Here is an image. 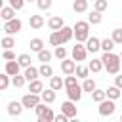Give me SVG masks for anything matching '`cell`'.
<instances>
[{"instance_id": "obj_33", "label": "cell", "mask_w": 122, "mask_h": 122, "mask_svg": "<svg viewBox=\"0 0 122 122\" xmlns=\"http://www.w3.org/2000/svg\"><path fill=\"white\" fill-rule=\"evenodd\" d=\"M95 88H97V86H95V80H92V78H84V82H82V90H84V92L92 93Z\"/></svg>"}, {"instance_id": "obj_2", "label": "cell", "mask_w": 122, "mask_h": 122, "mask_svg": "<svg viewBox=\"0 0 122 122\" xmlns=\"http://www.w3.org/2000/svg\"><path fill=\"white\" fill-rule=\"evenodd\" d=\"M90 21H76L74 23V38H76V42H86L88 38H90Z\"/></svg>"}, {"instance_id": "obj_22", "label": "cell", "mask_w": 122, "mask_h": 122, "mask_svg": "<svg viewBox=\"0 0 122 122\" xmlns=\"http://www.w3.org/2000/svg\"><path fill=\"white\" fill-rule=\"evenodd\" d=\"M38 71H40V76H46V78H51L53 76V69H51L50 63H42L38 67Z\"/></svg>"}, {"instance_id": "obj_11", "label": "cell", "mask_w": 122, "mask_h": 122, "mask_svg": "<svg viewBox=\"0 0 122 122\" xmlns=\"http://www.w3.org/2000/svg\"><path fill=\"white\" fill-rule=\"evenodd\" d=\"M61 71H63V74H74V71H76V61L65 57V59L61 61Z\"/></svg>"}, {"instance_id": "obj_47", "label": "cell", "mask_w": 122, "mask_h": 122, "mask_svg": "<svg viewBox=\"0 0 122 122\" xmlns=\"http://www.w3.org/2000/svg\"><path fill=\"white\" fill-rule=\"evenodd\" d=\"M120 122H122V114H120Z\"/></svg>"}, {"instance_id": "obj_21", "label": "cell", "mask_w": 122, "mask_h": 122, "mask_svg": "<svg viewBox=\"0 0 122 122\" xmlns=\"http://www.w3.org/2000/svg\"><path fill=\"white\" fill-rule=\"evenodd\" d=\"M40 95H42V101H44V103H53V101H55V90H53V88L44 90Z\"/></svg>"}, {"instance_id": "obj_35", "label": "cell", "mask_w": 122, "mask_h": 122, "mask_svg": "<svg viewBox=\"0 0 122 122\" xmlns=\"http://www.w3.org/2000/svg\"><path fill=\"white\" fill-rule=\"evenodd\" d=\"M17 61H19V65H21L23 69H27V67H30V61H32V59H30L29 53H21V55L17 57Z\"/></svg>"}, {"instance_id": "obj_13", "label": "cell", "mask_w": 122, "mask_h": 122, "mask_svg": "<svg viewBox=\"0 0 122 122\" xmlns=\"http://www.w3.org/2000/svg\"><path fill=\"white\" fill-rule=\"evenodd\" d=\"M19 69H21V65H19V61H17V59L6 61V67H4V71H6L10 76H15V74H19Z\"/></svg>"}, {"instance_id": "obj_17", "label": "cell", "mask_w": 122, "mask_h": 122, "mask_svg": "<svg viewBox=\"0 0 122 122\" xmlns=\"http://www.w3.org/2000/svg\"><path fill=\"white\" fill-rule=\"evenodd\" d=\"M15 8H11V6H4L2 10H0V17L4 19V21H10V19H13L15 17Z\"/></svg>"}, {"instance_id": "obj_18", "label": "cell", "mask_w": 122, "mask_h": 122, "mask_svg": "<svg viewBox=\"0 0 122 122\" xmlns=\"http://www.w3.org/2000/svg\"><path fill=\"white\" fill-rule=\"evenodd\" d=\"M29 92H32V93H42V92H44V84H42V80H38V78L30 80V82H29Z\"/></svg>"}, {"instance_id": "obj_9", "label": "cell", "mask_w": 122, "mask_h": 122, "mask_svg": "<svg viewBox=\"0 0 122 122\" xmlns=\"http://www.w3.org/2000/svg\"><path fill=\"white\" fill-rule=\"evenodd\" d=\"M65 90H67V97H69L71 101L78 103V101L82 99V92H84V90H82V86H78V84H76V86H71V88H65Z\"/></svg>"}, {"instance_id": "obj_43", "label": "cell", "mask_w": 122, "mask_h": 122, "mask_svg": "<svg viewBox=\"0 0 122 122\" xmlns=\"http://www.w3.org/2000/svg\"><path fill=\"white\" fill-rule=\"evenodd\" d=\"M2 57H4L6 61H11V59H15V53H13L11 50H4V51H2Z\"/></svg>"}, {"instance_id": "obj_19", "label": "cell", "mask_w": 122, "mask_h": 122, "mask_svg": "<svg viewBox=\"0 0 122 122\" xmlns=\"http://www.w3.org/2000/svg\"><path fill=\"white\" fill-rule=\"evenodd\" d=\"M88 67H90V71H92V72H101L105 65H103V59H101V57H95V59H92V61H90V65H88Z\"/></svg>"}, {"instance_id": "obj_3", "label": "cell", "mask_w": 122, "mask_h": 122, "mask_svg": "<svg viewBox=\"0 0 122 122\" xmlns=\"http://www.w3.org/2000/svg\"><path fill=\"white\" fill-rule=\"evenodd\" d=\"M34 111H36V118H38V122H55V114H53V111H51L50 107H46L44 101L38 103V105L34 107Z\"/></svg>"}, {"instance_id": "obj_6", "label": "cell", "mask_w": 122, "mask_h": 122, "mask_svg": "<svg viewBox=\"0 0 122 122\" xmlns=\"http://www.w3.org/2000/svg\"><path fill=\"white\" fill-rule=\"evenodd\" d=\"M114 109H116V105H114V99H103L101 103H99V116H111L112 112H114Z\"/></svg>"}, {"instance_id": "obj_8", "label": "cell", "mask_w": 122, "mask_h": 122, "mask_svg": "<svg viewBox=\"0 0 122 122\" xmlns=\"http://www.w3.org/2000/svg\"><path fill=\"white\" fill-rule=\"evenodd\" d=\"M69 40L65 38V34H63V30L59 29V30H51V34H50V44L51 46H63V44H67Z\"/></svg>"}, {"instance_id": "obj_45", "label": "cell", "mask_w": 122, "mask_h": 122, "mask_svg": "<svg viewBox=\"0 0 122 122\" xmlns=\"http://www.w3.org/2000/svg\"><path fill=\"white\" fill-rule=\"evenodd\" d=\"M114 86H118V88L122 90V74H116V76H114Z\"/></svg>"}, {"instance_id": "obj_10", "label": "cell", "mask_w": 122, "mask_h": 122, "mask_svg": "<svg viewBox=\"0 0 122 122\" xmlns=\"http://www.w3.org/2000/svg\"><path fill=\"white\" fill-rule=\"evenodd\" d=\"M48 27H50V30H59V29L65 27V21H63L61 15H51L48 19Z\"/></svg>"}, {"instance_id": "obj_48", "label": "cell", "mask_w": 122, "mask_h": 122, "mask_svg": "<svg viewBox=\"0 0 122 122\" xmlns=\"http://www.w3.org/2000/svg\"><path fill=\"white\" fill-rule=\"evenodd\" d=\"M120 57H122V51H120Z\"/></svg>"}, {"instance_id": "obj_7", "label": "cell", "mask_w": 122, "mask_h": 122, "mask_svg": "<svg viewBox=\"0 0 122 122\" xmlns=\"http://www.w3.org/2000/svg\"><path fill=\"white\" fill-rule=\"evenodd\" d=\"M88 48L84 46V42H76V46H72V59L74 61H84L88 55Z\"/></svg>"}, {"instance_id": "obj_14", "label": "cell", "mask_w": 122, "mask_h": 122, "mask_svg": "<svg viewBox=\"0 0 122 122\" xmlns=\"http://www.w3.org/2000/svg\"><path fill=\"white\" fill-rule=\"evenodd\" d=\"M61 112H65L69 118H74L76 116V107H74V101H65V103H61Z\"/></svg>"}, {"instance_id": "obj_38", "label": "cell", "mask_w": 122, "mask_h": 122, "mask_svg": "<svg viewBox=\"0 0 122 122\" xmlns=\"http://www.w3.org/2000/svg\"><path fill=\"white\" fill-rule=\"evenodd\" d=\"M111 38L114 40V44L122 46V27H120V29H114V30H112V36H111Z\"/></svg>"}, {"instance_id": "obj_4", "label": "cell", "mask_w": 122, "mask_h": 122, "mask_svg": "<svg viewBox=\"0 0 122 122\" xmlns=\"http://www.w3.org/2000/svg\"><path fill=\"white\" fill-rule=\"evenodd\" d=\"M21 103H23V107L25 109H34L38 103H42V95L40 93H25L23 97H21Z\"/></svg>"}, {"instance_id": "obj_44", "label": "cell", "mask_w": 122, "mask_h": 122, "mask_svg": "<svg viewBox=\"0 0 122 122\" xmlns=\"http://www.w3.org/2000/svg\"><path fill=\"white\" fill-rule=\"evenodd\" d=\"M69 120V116L65 114V112H59V114H55V122H67Z\"/></svg>"}, {"instance_id": "obj_46", "label": "cell", "mask_w": 122, "mask_h": 122, "mask_svg": "<svg viewBox=\"0 0 122 122\" xmlns=\"http://www.w3.org/2000/svg\"><path fill=\"white\" fill-rule=\"evenodd\" d=\"M25 2H29V4H30V2H36V0H25Z\"/></svg>"}, {"instance_id": "obj_25", "label": "cell", "mask_w": 122, "mask_h": 122, "mask_svg": "<svg viewBox=\"0 0 122 122\" xmlns=\"http://www.w3.org/2000/svg\"><path fill=\"white\" fill-rule=\"evenodd\" d=\"M90 95H92V99H93L95 103H101L103 99H107V90H97V88H95Z\"/></svg>"}, {"instance_id": "obj_40", "label": "cell", "mask_w": 122, "mask_h": 122, "mask_svg": "<svg viewBox=\"0 0 122 122\" xmlns=\"http://www.w3.org/2000/svg\"><path fill=\"white\" fill-rule=\"evenodd\" d=\"M107 0H95L93 2V10H97V11H105L107 10Z\"/></svg>"}, {"instance_id": "obj_23", "label": "cell", "mask_w": 122, "mask_h": 122, "mask_svg": "<svg viewBox=\"0 0 122 122\" xmlns=\"http://www.w3.org/2000/svg\"><path fill=\"white\" fill-rule=\"evenodd\" d=\"M50 88H53L55 92H59L61 88H65V80L59 78V76H51L50 78Z\"/></svg>"}, {"instance_id": "obj_34", "label": "cell", "mask_w": 122, "mask_h": 122, "mask_svg": "<svg viewBox=\"0 0 122 122\" xmlns=\"http://www.w3.org/2000/svg\"><path fill=\"white\" fill-rule=\"evenodd\" d=\"M112 48H114V40L112 38H103L101 40V50L103 51H112Z\"/></svg>"}, {"instance_id": "obj_27", "label": "cell", "mask_w": 122, "mask_h": 122, "mask_svg": "<svg viewBox=\"0 0 122 122\" xmlns=\"http://www.w3.org/2000/svg\"><path fill=\"white\" fill-rule=\"evenodd\" d=\"M51 57H53V53H51L50 50H46V48L38 51V61H40V63H50Z\"/></svg>"}, {"instance_id": "obj_12", "label": "cell", "mask_w": 122, "mask_h": 122, "mask_svg": "<svg viewBox=\"0 0 122 122\" xmlns=\"http://www.w3.org/2000/svg\"><path fill=\"white\" fill-rule=\"evenodd\" d=\"M23 109H25V107H23L21 101H10V103H8V114H10V116H19V114L23 112Z\"/></svg>"}, {"instance_id": "obj_42", "label": "cell", "mask_w": 122, "mask_h": 122, "mask_svg": "<svg viewBox=\"0 0 122 122\" xmlns=\"http://www.w3.org/2000/svg\"><path fill=\"white\" fill-rule=\"evenodd\" d=\"M8 2H10V6H11V8H15L17 11H19V10H23V6H25V0H8Z\"/></svg>"}, {"instance_id": "obj_26", "label": "cell", "mask_w": 122, "mask_h": 122, "mask_svg": "<svg viewBox=\"0 0 122 122\" xmlns=\"http://www.w3.org/2000/svg\"><path fill=\"white\" fill-rule=\"evenodd\" d=\"M72 10L76 13H84L88 10V0H74L72 2Z\"/></svg>"}, {"instance_id": "obj_20", "label": "cell", "mask_w": 122, "mask_h": 122, "mask_svg": "<svg viewBox=\"0 0 122 122\" xmlns=\"http://www.w3.org/2000/svg\"><path fill=\"white\" fill-rule=\"evenodd\" d=\"M23 74H25L27 82H30V80H34V78H38V76H40V71H38L36 67H32V65H30V67H27V69H25V72H23Z\"/></svg>"}, {"instance_id": "obj_29", "label": "cell", "mask_w": 122, "mask_h": 122, "mask_svg": "<svg viewBox=\"0 0 122 122\" xmlns=\"http://www.w3.org/2000/svg\"><path fill=\"white\" fill-rule=\"evenodd\" d=\"M29 46H30V51H36L38 53L40 50H44V40L42 38H32Z\"/></svg>"}, {"instance_id": "obj_24", "label": "cell", "mask_w": 122, "mask_h": 122, "mask_svg": "<svg viewBox=\"0 0 122 122\" xmlns=\"http://www.w3.org/2000/svg\"><path fill=\"white\" fill-rule=\"evenodd\" d=\"M120 95H122V90H120L118 86H109V88H107V97H109V99H114V101H116Z\"/></svg>"}, {"instance_id": "obj_32", "label": "cell", "mask_w": 122, "mask_h": 122, "mask_svg": "<svg viewBox=\"0 0 122 122\" xmlns=\"http://www.w3.org/2000/svg\"><path fill=\"white\" fill-rule=\"evenodd\" d=\"M25 82H27L25 74H15V76H11V84H13V88H23Z\"/></svg>"}, {"instance_id": "obj_1", "label": "cell", "mask_w": 122, "mask_h": 122, "mask_svg": "<svg viewBox=\"0 0 122 122\" xmlns=\"http://www.w3.org/2000/svg\"><path fill=\"white\" fill-rule=\"evenodd\" d=\"M101 59H103V65H105V69H107L109 74H118V71H120V61H122L120 53L116 55V53H112V51H103Z\"/></svg>"}, {"instance_id": "obj_5", "label": "cell", "mask_w": 122, "mask_h": 122, "mask_svg": "<svg viewBox=\"0 0 122 122\" xmlns=\"http://www.w3.org/2000/svg\"><path fill=\"white\" fill-rule=\"evenodd\" d=\"M21 27H23V21L21 19H17V17H13V19H10V21H4V32L6 34H17L19 30H21Z\"/></svg>"}, {"instance_id": "obj_31", "label": "cell", "mask_w": 122, "mask_h": 122, "mask_svg": "<svg viewBox=\"0 0 122 122\" xmlns=\"http://www.w3.org/2000/svg\"><path fill=\"white\" fill-rule=\"evenodd\" d=\"M103 11H97V10H93L92 13H90V17H88V21L92 23V25H99L101 23V19H103V15H101Z\"/></svg>"}, {"instance_id": "obj_36", "label": "cell", "mask_w": 122, "mask_h": 122, "mask_svg": "<svg viewBox=\"0 0 122 122\" xmlns=\"http://www.w3.org/2000/svg\"><path fill=\"white\" fill-rule=\"evenodd\" d=\"M8 86H10V74L4 71V74H0V90H2V92H6V90H8Z\"/></svg>"}, {"instance_id": "obj_39", "label": "cell", "mask_w": 122, "mask_h": 122, "mask_svg": "<svg viewBox=\"0 0 122 122\" xmlns=\"http://www.w3.org/2000/svg\"><path fill=\"white\" fill-rule=\"evenodd\" d=\"M51 0H36V6H38V10H42V11H48L50 8H51Z\"/></svg>"}, {"instance_id": "obj_28", "label": "cell", "mask_w": 122, "mask_h": 122, "mask_svg": "<svg viewBox=\"0 0 122 122\" xmlns=\"http://www.w3.org/2000/svg\"><path fill=\"white\" fill-rule=\"evenodd\" d=\"M0 44H2V48H4V50H11V48L15 46V38H13L11 34H6V36L2 38V42H0Z\"/></svg>"}, {"instance_id": "obj_30", "label": "cell", "mask_w": 122, "mask_h": 122, "mask_svg": "<svg viewBox=\"0 0 122 122\" xmlns=\"http://www.w3.org/2000/svg\"><path fill=\"white\" fill-rule=\"evenodd\" d=\"M74 74L78 76V78H88V74H90V67H86V65H76V71H74Z\"/></svg>"}, {"instance_id": "obj_41", "label": "cell", "mask_w": 122, "mask_h": 122, "mask_svg": "<svg viewBox=\"0 0 122 122\" xmlns=\"http://www.w3.org/2000/svg\"><path fill=\"white\" fill-rule=\"evenodd\" d=\"M76 78L78 76H72V74H67L65 76V88H71V86H76L78 82H76Z\"/></svg>"}, {"instance_id": "obj_37", "label": "cell", "mask_w": 122, "mask_h": 122, "mask_svg": "<svg viewBox=\"0 0 122 122\" xmlns=\"http://www.w3.org/2000/svg\"><path fill=\"white\" fill-rule=\"evenodd\" d=\"M53 55H55L59 61H63V59L67 57V50H65L63 46H55V50H53Z\"/></svg>"}, {"instance_id": "obj_16", "label": "cell", "mask_w": 122, "mask_h": 122, "mask_svg": "<svg viewBox=\"0 0 122 122\" xmlns=\"http://www.w3.org/2000/svg\"><path fill=\"white\" fill-rule=\"evenodd\" d=\"M29 25H30V29L38 30V29L44 27V17H42V15H36V13H30V17H29Z\"/></svg>"}, {"instance_id": "obj_15", "label": "cell", "mask_w": 122, "mask_h": 122, "mask_svg": "<svg viewBox=\"0 0 122 122\" xmlns=\"http://www.w3.org/2000/svg\"><path fill=\"white\" fill-rule=\"evenodd\" d=\"M86 48H88V51H90V53H95V51H99V50H101V40H99V38H95V36H90V38L86 40Z\"/></svg>"}]
</instances>
